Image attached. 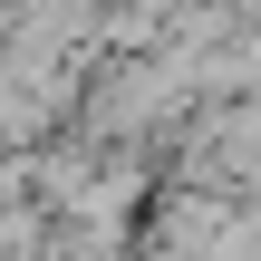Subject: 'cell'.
Wrapping results in <instances>:
<instances>
[{
  "label": "cell",
  "instance_id": "cell-1",
  "mask_svg": "<svg viewBox=\"0 0 261 261\" xmlns=\"http://www.w3.org/2000/svg\"><path fill=\"white\" fill-rule=\"evenodd\" d=\"M203 261H261V213H252V203L223 213V232H213V252H203Z\"/></svg>",
  "mask_w": 261,
  "mask_h": 261
}]
</instances>
